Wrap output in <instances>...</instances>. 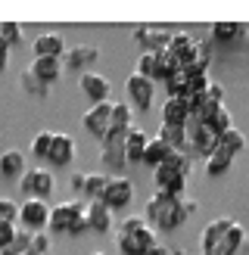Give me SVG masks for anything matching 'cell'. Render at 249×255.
Instances as JSON below:
<instances>
[{
  "instance_id": "33",
  "label": "cell",
  "mask_w": 249,
  "mask_h": 255,
  "mask_svg": "<svg viewBox=\"0 0 249 255\" xmlns=\"http://www.w3.org/2000/svg\"><path fill=\"white\" fill-rule=\"evenodd\" d=\"M19 87H22L25 94H31V97H47V84L37 78L31 69H25V72L19 75Z\"/></svg>"
},
{
  "instance_id": "18",
  "label": "cell",
  "mask_w": 249,
  "mask_h": 255,
  "mask_svg": "<svg viewBox=\"0 0 249 255\" xmlns=\"http://www.w3.org/2000/svg\"><path fill=\"white\" fill-rule=\"evenodd\" d=\"M100 59V50L94 47V44H78V47H72L66 56H62V62H66V69H72V72H91V66Z\"/></svg>"
},
{
  "instance_id": "7",
  "label": "cell",
  "mask_w": 249,
  "mask_h": 255,
  "mask_svg": "<svg viewBox=\"0 0 249 255\" xmlns=\"http://www.w3.org/2000/svg\"><path fill=\"white\" fill-rule=\"evenodd\" d=\"M50 209L47 199H25L22 209H19V231H28V234H41L50 227Z\"/></svg>"
},
{
  "instance_id": "27",
  "label": "cell",
  "mask_w": 249,
  "mask_h": 255,
  "mask_svg": "<svg viewBox=\"0 0 249 255\" xmlns=\"http://www.w3.org/2000/svg\"><path fill=\"white\" fill-rule=\"evenodd\" d=\"M231 165H234V156H231V152L215 149V152L206 159V174H209V177H221V174L231 171Z\"/></svg>"
},
{
  "instance_id": "10",
  "label": "cell",
  "mask_w": 249,
  "mask_h": 255,
  "mask_svg": "<svg viewBox=\"0 0 249 255\" xmlns=\"http://www.w3.org/2000/svg\"><path fill=\"white\" fill-rule=\"evenodd\" d=\"M112 112H116V103L112 100H106V103H97L84 112V131L97 137V140H106L109 137V128H112Z\"/></svg>"
},
{
  "instance_id": "5",
  "label": "cell",
  "mask_w": 249,
  "mask_h": 255,
  "mask_svg": "<svg viewBox=\"0 0 249 255\" xmlns=\"http://www.w3.org/2000/svg\"><path fill=\"white\" fill-rule=\"evenodd\" d=\"M50 237H81L87 234V202L78 199H66V202H56L53 212H50Z\"/></svg>"
},
{
  "instance_id": "46",
  "label": "cell",
  "mask_w": 249,
  "mask_h": 255,
  "mask_svg": "<svg viewBox=\"0 0 249 255\" xmlns=\"http://www.w3.org/2000/svg\"><path fill=\"white\" fill-rule=\"evenodd\" d=\"M91 255H106V252H91Z\"/></svg>"
},
{
  "instance_id": "15",
  "label": "cell",
  "mask_w": 249,
  "mask_h": 255,
  "mask_svg": "<svg viewBox=\"0 0 249 255\" xmlns=\"http://www.w3.org/2000/svg\"><path fill=\"white\" fill-rule=\"evenodd\" d=\"M31 50H34V59H41V56L62 59V56L69 53V50H66V37H62L59 31H41L31 41Z\"/></svg>"
},
{
  "instance_id": "43",
  "label": "cell",
  "mask_w": 249,
  "mask_h": 255,
  "mask_svg": "<svg viewBox=\"0 0 249 255\" xmlns=\"http://www.w3.org/2000/svg\"><path fill=\"white\" fill-rule=\"evenodd\" d=\"M237 255H249V240H246V243H243V249L237 252Z\"/></svg>"
},
{
  "instance_id": "6",
  "label": "cell",
  "mask_w": 249,
  "mask_h": 255,
  "mask_svg": "<svg viewBox=\"0 0 249 255\" xmlns=\"http://www.w3.org/2000/svg\"><path fill=\"white\" fill-rule=\"evenodd\" d=\"M19 190L25 193V199H50V196H53V190H56L53 171H47V168H28L19 177Z\"/></svg>"
},
{
  "instance_id": "38",
  "label": "cell",
  "mask_w": 249,
  "mask_h": 255,
  "mask_svg": "<svg viewBox=\"0 0 249 255\" xmlns=\"http://www.w3.org/2000/svg\"><path fill=\"white\" fill-rule=\"evenodd\" d=\"M50 243H53V240H50V234H34L31 237V252H37V255H50Z\"/></svg>"
},
{
  "instance_id": "44",
  "label": "cell",
  "mask_w": 249,
  "mask_h": 255,
  "mask_svg": "<svg viewBox=\"0 0 249 255\" xmlns=\"http://www.w3.org/2000/svg\"><path fill=\"white\" fill-rule=\"evenodd\" d=\"M174 255H190V252H187V249H174Z\"/></svg>"
},
{
  "instance_id": "13",
  "label": "cell",
  "mask_w": 249,
  "mask_h": 255,
  "mask_svg": "<svg viewBox=\"0 0 249 255\" xmlns=\"http://www.w3.org/2000/svg\"><path fill=\"white\" fill-rule=\"evenodd\" d=\"M100 162H103L112 174H119L124 165H128V152H124V137L109 134L106 140H100Z\"/></svg>"
},
{
  "instance_id": "17",
  "label": "cell",
  "mask_w": 249,
  "mask_h": 255,
  "mask_svg": "<svg viewBox=\"0 0 249 255\" xmlns=\"http://www.w3.org/2000/svg\"><path fill=\"white\" fill-rule=\"evenodd\" d=\"M162 122L165 125H190L193 122V109H190V100L187 97H168L162 103Z\"/></svg>"
},
{
  "instance_id": "24",
  "label": "cell",
  "mask_w": 249,
  "mask_h": 255,
  "mask_svg": "<svg viewBox=\"0 0 249 255\" xmlns=\"http://www.w3.org/2000/svg\"><path fill=\"white\" fill-rule=\"evenodd\" d=\"M109 181H112V174H106V171H91L87 174V187H84V196H87V202H103V196H106V190H109Z\"/></svg>"
},
{
  "instance_id": "31",
  "label": "cell",
  "mask_w": 249,
  "mask_h": 255,
  "mask_svg": "<svg viewBox=\"0 0 249 255\" xmlns=\"http://www.w3.org/2000/svg\"><path fill=\"white\" fill-rule=\"evenodd\" d=\"M165 94L168 97H187V84H190V75H187V69H178L174 75H168L165 81Z\"/></svg>"
},
{
  "instance_id": "9",
  "label": "cell",
  "mask_w": 249,
  "mask_h": 255,
  "mask_svg": "<svg viewBox=\"0 0 249 255\" xmlns=\"http://www.w3.org/2000/svg\"><path fill=\"white\" fill-rule=\"evenodd\" d=\"M171 28H162V25H134V41L143 47V53H165L171 47Z\"/></svg>"
},
{
  "instance_id": "26",
  "label": "cell",
  "mask_w": 249,
  "mask_h": 255,
  "mask_svg": "<svg viewBox=\"0 0 249 255\" xmlns=\"http://www.w3.org/2000/svg\"><path fill=\"white\" fill-rule=\"evenodd\" d=\"M171 146L165 143V140H159V137H149V143H146V156H143V165H149V168H159L162 162H165L171 156Z\"/></svg>"
},
{
  "instance_id": "2",
  "label": "cell",
  "mask_w": 249,
  "mask_h": 255,
  "mask_svg": "<svg viewBox=\"0 0 249 255\" xmlns=\"http://www.w3.org/2000/svg\"><path fill=\"white\" fill-rule=\"evenodd\" d=\"M243 243H246V227L234 218H215L199 234L203 255H237Z\"/></svg>"
},
{
  "instance_id": "40",
  "label": "cell",
  "mask_w": 249,
  "mask_h": 255,
  "mask_svg": "<svg viewBox=\"0 0 249 255\" xmlns=\"http://www.w3.org/2000/svg\"><path fill=\"white\" fill-rule=\"evenodd\" d=\"M9 44L3 41V37H0V75H3V69H6V62H9Z\"/></svg>"
},
{
  "instance_id": "36",
  "label": "cell",
  "mask_w": 249,
  "mask_h": 255,
  "mask_svg": "<svg viewBox=\"0 0 249 255\" xmlns=\"http://www.w3.org/2000/svg\"><path fill=\"white\" fill-rule=\"evenodd\" d=\"M19 237V224H9V221H0V255H3Z\"/></svg>"
},
{
  "instance_id": "21",
  "label": "cell",
  "mask_w": 249,
  "mask_h": 255,
  "mask_svg": "<svg viewBox=\"0 0 249 255\" xmlns=\"http://www.w3.org/2000/svg\"><path fill=\"white\" fill-rule=\"evenodd\" d=\"M25 171L28 168H25L22 149H3L0 152V177H3V181H19Z\"/></svg>"
},
{
  "instance_id": "35",
  "label": "cell",
  "mask_w": 249,
  "mask_h": 255,
  "mask_svg": "<svg viewBox=\"0 0 249 255\" xmlns=\"http://www.w3.org/2000/svg\"><path fill=\"white\" fill-rule=\"evenodd\" d=\"M209 125L215 128L218 134H228V131H231V128H234V119H231V109H228V103H224V106L215 112V116H212V122H209Z\"/></svg>"
},
{
  "instance_id": "4",
  "label": "cell",
  "mask_w": 249,
  "mask_h": 255,
  "mask_svg": "<svg viewBox=\"0 0 249 255\" xmlns=\"http://www.w3.org/2000/svg\"><path fill=\"white\" fill-rule=\"evenodd\" d=\"M190 171H193V152H171L159 168H153V187L159 190V193L184 199Z\"/></svg>"
},
{
  "instance_id": "20",
  "label": "cell",
  "mask_w": 249,
  "mask_h": 255,
  "mask_svg": "<svg viewBox=\"0 0 249 255\" xmlns=\"http://www.w3.org/2000/svg\"><path fill=\"white\" fill-rule=\"evenodd\" d=\"M156 137L165 140L174 152H190V134H187L184 125H165V122H162L159 131H156Z\"/></svg>"
},
{
  "instance_id": "42",
  "label": "cell",
  "mask_w": 249,
  "mask_h": 255,
  "mask_svg": "<svg viewBox=\"0 0 249 255\" xmlns=\"http://www.w3.org/2000/svg\"><path fill=\"white\" fill-rule=\"evenodd\" d=\"M149 255H174V249H171V246H162V243H159V246H156L153 252H149Z\"/></svg>"
},
{
  "instance_id": "28",
  "label": "cell",
  "mask_w": 249,
  "mask_h": 255,
  "mask_svg": "<svg viewBox=\"0 0 249 255\" xmlns=\"http://www.w3.org/2000/svg\"><path fill=\"white\" fill-rule=\"evenodd\" d=\"M218 149L231 152V156L237 159V156H240V152L246 149V134L240 131V128H231L228 134H221V143H218Z\"/></svg>"
},
{
  "instance_id": "3",
  "label": "cell",
  "mask_w": 249,
  "mask_h": 255,
  "mask_svg": "<svg viewBox=\"0 0 249 255\" xmlns=\"http://www.w3.org/2000/svg\"><path fill=\"white\" fill-rule=\"evenodd\" d=\"M116 246H119L122 255H149L159 246L156 227L143 218V212L140 215H124L122 224L116 227Z\"/></svg>"
},
{
  "instance_id": "14",
  "label": "cell",
  "mask_w": 249,
  "mask_h": 255,
  "mask_svg": "<svg viewBox=\"0 0 249 255\" xmlns=\"http://www.w3.org/2000/svg\"><path fill=\"white\" fill-rule=\"evenodd\" d=\"M78 87H81V94L91 100V106L106 103V100H109V91H112L109 78H106V75H100V72H84L81 78H78Z\"/></svg>"
},
{
  "instance_id": "25",
  "label": "cell",
  "mask_w": 249,
  "mask_h": 255,
  "mask_svg": "<svg viewBox=\"0 0 249 255\" xmlns=\"http://www.w3.org/2000/svg\"><path fill=\"white\" fill-rule=\"evenodd\" d=\"M131 128H134V112H131V106H128V103H116L109 134H116V137H128Z\"/></svg>"
},
{
  "instance_id": "37",
  "label": "cell",
  "mask_w": 249,
  "mask_h": 255,
  "mask_svg": "<svg viewBox=\"0 0 249 255\" xmlns=\"http://www.w3.org/2000/svg\"><path fill=\"white\" fill-rule=\"evenodd\" d=\"M19 202H12V199H0V221H9V224H19Z\"/></svg>"
},
{
  "instance_id": "16",
  "label": "cell",
  "mask_w": 249,
  "mask_h": 255,
  "mask_svg": "<svg viewBox=\"0 0 249 255\" xmlns=\"http://www.w3.org/2000/svg\"><path fill=\"white\" fill-rule=\"evenodd\" d=\"M75 156H78V143H75V137L56 131L53 149H50V159L47 162H53V168H69V165L75 162Z\"/></svg>"
},
{
  "instance_id": "45",
  "label": "cell",
  "mask_w": 249,
  "mask_h": 255,
  "mask_svg": "<svg viewBox=\"0 0 249 255\" xmlns=\"http://www.w3.org/2000/svg\"><path fill=\"white\" fill-rule=\"evenodd\" d=\"M3 255H6V252H3ZM25 255H37V252H25Z\"/></svg>"
},
{
  "instance_id": "22",
  "label": "cell",
  "mask_w": 249,
  "mask_h": 255,
  "mask_svg": "<svg viewBox=\"0 0 249 255\" xmlns=\"http://www.w3.org/2000/svg\"><path fill=\"white\" fill-rule=\"evenodd\" d=\"M62 69H66V62H62V59H53V56H41V59H34V62H31V72H34L47 87L59 81Z\"/></svg>"
},
{
  "instance_id": "23",
  "label": "cell",
  "mask_w": 249,
  "mask_h": 255,
  "mask_svg": "<svg viewBox=\"0 0 249 255\" xmlns=\"http://www.w3.org/2000/svg\"><path fill=\"white\" fill-rule=\"evenodd\" d=\"M146 143H149V137L140 131V128H131L128 137H124V152H128V165H143Z\"/></svg>"
},
{
  "instance_id": "29",
  "label": "cell",
  "mask_w": 249,
  "mask_h": 255,
  "mask_svg": "<svg viewBox=\"0 0 249 255\" xmlns=\"http://www.w3.org/2000/svg\"><path fill=\"white\" fill-rule=\"evenodd\" d=\"M243 31H246V25H240V22H215V25H212V37L221 41V44L237 41Z\"/></svg>"
},
{
  "instance_id": "32",
  "label": "cell",
  "mask_w": 249,
  "mask_h": 255,
  "mask_svg": "<svg viewBox=\"0 0 249 255\" xmlns=\"http://www.w3.org/2000/svg\"><path fill=\"white\" fill-rule=\"evenodd\" d=\"M53 137H56L53 131H37L34 140H31V156L47 162L50 159V149H53Z\"/></svg>"
},
{
  "instance_id": "30",
  "label": "cell",
  "mask_w": 249,
  "mask_h": 255,
  "mask_svg": "<svg viewBox=\"0 0 249 255\" xmlns=\"http://www.w3.org/2000/svg\"><path fill=\"white\" fill-rule=\"evenodd\" d=\"M193 44H196V37H193L190 31H174L168 53H171V56H178V59H181V66H184V59H187V53L193 50Z\"/></svg>"
},
{
  "instance_id": "19",
  "label": "cell",
  "mask_w": 249,
  "mask_h": 255,
  "mask_svg": "<svg viewBox=\"0 0 249 255\" xmlns=\"http://www.w3.org/2000/svg\"><path fill=\"white\" fill-rule=\"evenodd\" d=\"M87 227H91V234H109L112 227H116V218H112V209L106 202H87Z\"/></svg>"
},
{
  "instance_id": "39",
  "label": "cell",
  "mask_w": 249,
  "mask_h": 255,
  "mask_svg": "<svg viewBox=\"0 0 249 255\" xmlns=\"http://www.w3.org/2000/svg\"><path fill=\"white\" fill-rule=\"evenodd\" d=\"M69 187L75 190V193H84V187H87V174H84V171H72V174H69Z\"/></svg>"
},
{
  "instance_id": "8",
  "label": "cell",
  "mask_w": 249,
  "mask_h": 255,
  "mask_svg": "<svg viewBox=\"0 0 249 255\" xmlns=\"http://www.w3.org/2000/svg\"><path fill=\"white\" fill-rule=\"evenodd\" d=\"M187 134H190V152L199 156V159H209L212 152L218 149V143H221V134L215 131V128L206 125V122H196V119L187 125Z\"/></svg>"
},
{
  "instance_id": "1",
  "label": "cell",
  "mask_w": 249,
  "mask_h": 255,
  "mask_svg": "<svg viewBox=\"0 0 249 255\" xmlns=\"http://www.w3.org/2000/svg\"><path fill=\"white\" fill-rule=\"evenodd\" d=\"M196 212V202L193 199H181V196H168V193H159L153 190L143 206V218L156 227V231H178V227L187 224V218Z\"/></svg>"
},
{
  "instance_id": "12",
  "label": "cell",
  "mask_w": 249,
  "mask_h": 255,
  "mask_svg": "<svg viewBox=\"0 0 249 255\" xmlns=\"http://www.w3.org/2000/svg\"><path fill=\"white\" fill-rule=\"evenodd\" d=\"M131 199H134V181H131V177H124V174H112L103 202L112 212H122V209L131 206Z\"/></svg>"
},
{
  "instance_id": "41",
  "label": "cell",
  "mask_w": 249,
  "mask_h": 255,
  "mask_svg": "<svg viewBox=\"0 0 249 255\" xmlns=\"http://www.w3.org/2000/svg\"><path fill=\"white\" fill-rule=\"evenodd\" d=\"M209 97L215 100V103H224V87H221L218 81H212V84H209Z\"/></svg>"
},
{
  "instance_id": "11",
  "label": "cell",
  "mask_w": 249,
  "mask_h": 255,
  "mask_svg": "<svg viewBox=\"0 0 249 255\" xmlns=\"http://www.w3.org/2000/svg\"><path fill=\"white\" fill-rule=\"evenodd\" d=\"M153 84L156 81H149V78H143V75H137V72L128 75L124 91H128V100H131V106L137 112H149V109H153V100H156V87Z\"/></svg>"
},
{
  "instance_id": "34",
  "label": "cell",
  "mask_w": 249,
  "mask_h": 255,
  "mask_svg": "<svg viewBox=\"0 0 249 255\" xmlns=\"http://www.w3.org/2000/svg\"><path fill=\"white\" fill-rule=\"evenodd\" d=\"M0 37L9 44V47H19L25 37H22V25L19 22H0Z\"/></svg>"
}]
</instances>
